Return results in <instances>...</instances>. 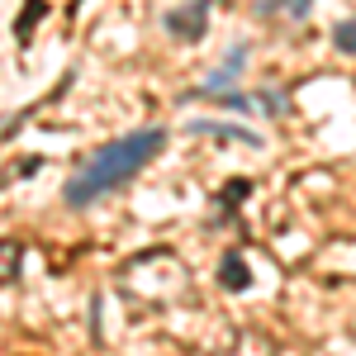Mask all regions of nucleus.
Instances as JSON below:
<instances>
[{"mask_svg": "<svg viewBox=\"0 0 356 356\" xmlns=\"http://www.w3.org/2000/svg\"><path fill=\"white\" fill-rule=\"evenodd\" d=\"M332 43H337L342 53H356V19H347V24H337V33H332Z\"/></svg>", "mask_w": 356, "mask_h": 356, "instance_id": "9", "label": "nucleus"}, {"mask_svg": "<svg viewBox=\"0 0 356 356\" xmlns=\"http://www.w3.org/2000/svg\"><path fill=\"white\" fill-rule=\"evenodd\" d=\"M162 143H166L162 129H138V134L119 138V143H110V147H100V152H95L86 166H76V176L67 181V191H62L67 204H90V200L110 195L114 186L134 181L138 171L162 152Z\"/></svg>", "mask_w": 356, "mask_h": 356, "instance_id": "1", "label": "nucleus"}, {"mask_svg": "<svg viewBox=\"0 0 356 356\" xmlns=\"http://www.w3.org/2000/svg\"><path fill=\"white\" fill-rule=\"evenodd\" d=\"M204 10H209V0H195L186 10H171V15H166V29H171L176 38H200V33H204Z\"/></svg>", "mask_w": 356, "mask_h": 356, "instance_id": "2", "label": "nucleus"}, {"mask_svg": "<svg viewBox=\"0 0 356 356\" xmlns=\"http://www.w3.org/2000/svg\"><path fill=\"white\" fill-rule=\"evenodd\" d=\"M43 15H48V5H43V0H24V15H19V24H15V33H19V38H29V29L38 24Z\"/></svg>", "mask_w": 356, "mask_h": 356, "instance_id": "8", "label": "nucleus"}, {"mask_svg": "<svg viewBox=\"0 0 356 356\" xmlns=\"http://www.w3.org/2000/svg\"><path fill=\"white\" fill-rule=\"evenodd\" d=\"M309 5H314V0H257V10H261V15H280V10H285L290 19H304V10H309Z\"/></svg>", "mask_w": 356, "mask_h": 356, "instance_id": "6", "label": "nucleus"}, {"mask_svg": "<svg viewBox=\"0 0 356 356\" xmlns=\"http://www.w3.org/2000/svg\"><path fill=\"white\" fill-rule=\"evenodd\" d=\"M19 261H24V243L19 238H0V285L19 280Z\"/></svg>", "mask_w": 356, "mask_h": 356, "instance_id": "5", "label": "nucleus"}, {"mask_svg": "<svg viewBox=\"0 0 356 356\" xmlns=\"http://www.w3.org/2000/svg\"><path fill=\"white\" fill-rule=\"evenodd\" d=\"M243 62H247V48H233V57H228L219 72H214V76L204 81V90H195V95H223V86H233V81H238Z\"/></svg>", "mask_w": 356, "mask_h": 356, "instance_id": "3", "label": "nucleus"}, {"mask_svg": "<svg viewBox=\"0 0 356 356\" xmlns=\"http://www.w3.org/2000/svg\"><path fill=\"white\" fill-rule=\"evenodd\" d=\"M219 285H223V290H247V285H252L243 252H228V257L219 261Z\"/></svg>", "mask_w": 356, "mask_h": 356, "instance_id": "4", "label": "nucleus"}, {"mask_svg": "<svg viewBox=\"0 0 356 356\" xmlns=\"http://www.w3.org/2000/svg\"><path fill=\"white\" fill-rule=\"evenodd\" d=\"M243 195H247V181H233V186H223V195H219V200L228 204V200H243Z\"/></svg>", "mask_w": 356, "mask_h": 356, "instance_id": "10", "label": "nucleus"}, {"mask_svg": "<svg viewBox=\"0 0 356 356\" xmlns=\"http://www.w3.org/2000/svg\"><path fill=\"white\" fill-rule=\"evenodd\" d=\"M191 134H228V138H238V143H257V134H247V129H223V124H209V119H191Z\"/></svg>", "mask_w": 356, "mask_h": 356, "instance_id": "7", "label": "nucleus"}]
</instances>
